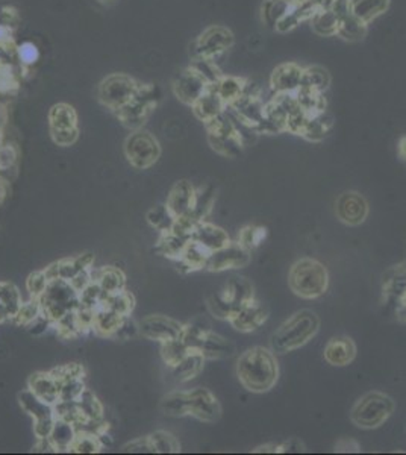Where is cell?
Segmentation results:
<instances>
[{
  "label": "cell",
  "instance_id": "obj_1",
  "mask_svg": "<svg viewBox=\"0 0 406 455\" xmlns=\"http://www.w3.org/2000/svg\"><path fill=\"white\" fill-rule=\"evenodd\" d=\"M236 376L244 389L252 393L272 390L279 379V363L269 347L254 346L236 361Z\"/></svg>",
  "mask_w": 406,
  "mask_h": 455
},
{
  "label": "cell",
  "instance_id": "obj_2",
  "mask_svg": "<svg viewBox=\"0 0 406 455\" xmlns=\"http://www.w3.org/2000/svg\"><path fill=\"white\" fill-rule=\"evenodd\" d=\"M320 318L312 310L297 311L274 331L270 340L272 351L287 354L301 349L317 336Z\"/></svg>",
  "mask_w": 406,
  "mask_h": 455
},
{
  "label": "cell",
  "instance_id": "obj_3",
  "mask_svg": "<svg viewBox=\"0 0 406 455\" xmlns=\"http://www.w3.org/2000/svg\"><path fill=\"white\" fill-rule=\"evenodd\" d=\"M288 285L296 296L302 299H317L323 296L329 287V272L323 263L305 256L291 265Z\"/></svg>",
  "mask_w": 406,
  "mask_h": 455
},
{
  "label": "cell",
  "instance_id": "obj_4",
  "mask_svg": "<svg viewBox=\"0 0 406 455\" xmlns=\"http://www.w3.org/2000/svg\"><path fill=\"white\" fill-rule=\"evenodd\" d=\"M394 408V401L388 394L382 392H370L364 394L361 399H358L354 408H352L350 421L358 428L374 429L389 419Z\"/></svg>",
  "mask_w": 406,
  "mask_h": 455
},
{
  "label": "cell",
  "instance_id": "obj_5",
  "mask_svg": "<svg viewBox=\"0 0 406 455\" xmlns=\"http://www.w3.org/2000/svg\"><path fill=\"white\" fill-rule=\"evenodd\" d=\"M255 299V290L250 281L244 276H232L223 290L210 299V310L219 318L227 321L235 310Z\"/></svg>",
  "mask_w": 406,
  "mask_h": 455
},
{
  "label": "cell",
  "instance_id": "obj_6",
  "mask_svg": "<svg viewBox=\"0 0 406 455\" xmlns=\"http://www.w3.org/2000/svg\"><path fill=\"white\" fill-rule=\"evenodd\" d=\"M40 302L43 314L55 323L68 311L79 307V293L74 290L70 281L52 279Z\"/></svg>",
  "mask_w": 406,
  "mask_h": 455
},
{
  "label": "cell",
  "instance_id": "obj_7",
  "mask_svg": "<svg viewBox=\"0 0 406 455\" xmlns=\"http://www.w3.org/2000/svg\"><path fill=\"white\" fill-rule=\"evenodd\" d=\"M369 202L358 192H344L335 202V214L344 225L359 226L369 217Z\"/></svg>",
  "mask_w": 406,
  "mask_h": 455
},
{
  "label": "cell",
  "instance_id": "obj_8",
  "mask_svg": "<svg viewBox=\"0 0 406 455\" xmlns=\"http://www.w3.org/2000/svg\"><path fill=\"white\" fill-rule=\"evenodd\" d=\"M252 261V252L241 246L238 241L229 243L216 252H212L206 263V269L211 272H225L232 269H241Z\"/></svg>",
  "mask_w": 406,
  "mask_h": 455
},
{
  "label": "cell",
  "instance_id": "obj_9",
  "mask_svg": "<svg viewBox=\"0 0 406 455\" xmlns=\"http://www.w3.org/2000/svg\"><path fill=\"white\" fill-rule=\"evenodd\" d=\"M267 318H269V308L254 299L235 310L227 322L240 332H254L267 322Z\"/></svg>",
  "mask_w": 406,
  "mask_h": 455
},
{
  "label": "cell",
  "instance_id": "obj_10",
  "mask_svg": "<svg viewBox=\"0 0 406 455\" xmlns=\"http://www.w3.org/2000/svg\"><path fill=\"white\" fill-rule=\"evenodd\" d=\"M183 326L178 321H173L165 316H149L140 323V332L144 337L150 340H158L161 343L164 341L179 338L183 332Z\"/></svg>",
  "mask_w": 406,
  "mask_h": 455
},
{
  "label": "cell",
  "instance_id": "obj_11",
  "mask_svg": "<svg viewBox=\"0 0 406 455\" xmlns=\"http://www.w3.org/2000/svg\"><path fill=\"white\" fill-rule=\"evenodd\" d=\"M191 405L190 414L202 422H217L221 417V405L219 399L208 389L190 390Z\"/></svg>",
  "mask_w": 406,
  "mask_h": 455
},
{
  "label": "cell",
  "instance_id": "obj_12",
  "mask_svg": "<svg viewBox=\"0 0 406 455\" xmlns=\"http://www.w3.org/2000/svg\"><path fill=\"white\" fill-rule=\"evenodd\" d=\"M303 72L305 68L294 63H287L276 67L270 81L273 93H296L302 85Z\"/></svg>",
  "mask_w": 406,
  "mask_h": 455
},
{
  "label": "cell",
  "instance_id": "obj_13",
  "mask_svg": "<svg viewBox=\"0 0 406 455\" xmlns=\"http://www.w3.org/2000/svg\"><path fill=\"white\" fill-rule=\"evenodd\" d=\"M323 356L331 366H336V367L349 366L356 356L355 341L346 336L334 337L329 340L327 345L325 346Z\"/></svg>",
  "mask_w": 406,
  "mask_h": 455
},
{
  "label": "cell",
  "instance_id": "obj_14",
  "mask_svg": "<svg viewBox=\"0 0 406 455\" xmlns=\"http://www.w3.org/2000/svg\"><path fill=\"white\" fill-rule=\"evenodd\" d=\"M191 240L197 241L199 245H202L206 250H210L211 254L231 243V239H229V235L223 228L205 222V220L196 225L193 235H191Z\"/></svg>",
  "mask_w": 406,
  "mask_h": 455
},
{
  "label": "cell",
  "instance_id": "obj_15",
  "mask_svg": "<svg viewBox=\"0 0 406 455\" xmlns=\"http://www.w3.org/2000/svg\"><path fill=\"white\" fill-rule=\"evenodd\" d=\"M196 188L190 184L188 181H181L176 184L170 194L167 197V207L173 212V216L178 219L182 216L191 214L194 205Z\"/></svg>",
  "mask_w": 406,
  "mask_h": 455
},
{
  "label": "cell",
  "instance_id": "obj_16",
  "mask_svg": "<svg viewBox=\"0 0 406 455\" xmlns=\"http://www.w3.org/2000/svg\"><path fill=\"white\" fill-rule=\"evenodd\" d=\"M128 155L129 159L136 167H149L153 161H156L159 155L158 144L150 140L149 136H134L128 143Z\"/></svg>",
  "mask_w": 406,
  "mask_h": 455
},
{
  "label": "cell",
  "instance_id": "obj_17",
  "mask_svg": "<svg viewBox=\"0 0 406 455\" xmlns=\"http://www.w3.org/2000/svg\"><path fill=\"white\" fill-rule=\"evenodd\" d=\"M29 389L44 402L55 405L59 401V381L53 374H35L29 378Z\"/></svg>",
  "mask_w": 406,
  "mask_h": 455
},
{
  "label": "cell",
  "instance_id": "obj_18",
  "mask_svg": "<svg viewBox=\"0 0 406 455\" xmlns=\"http://www.w3.org/2000/svg\"><path fill=\"white\" fill-rule=\"evenodd\" d=\"M203 354L199 349H190V352L174 367H172L173 378L178 383H187L201 374L203 370Z\"/></svg>",
  "mask_w": 406,
  "mask_h": 455
},
{
  "label": "cell",
  "instance_id": "obj_19",
  "mask_svg": "<svg viewBox=\"0 0 406 455\" xmlns=\"http://www.w3.org/2000/svg\"><path fill=\"white\" fill-rule=\"evenodd\" d=\"M205 356V360H220L227 358L234 354V345L227 338L219 336V334L212 331H206L202 345L199 347Z\"/></svg>",
  "mask_w": 406,
  "mask_h": 455
},
{
  "label": "cell",
  "instance_id": "obj_20",
  "mask_svg": "<svg viewBox=\"0 0 406 455\" xmlns=\"http://www.w3.org/2000/svg\"><path fill=\"white\" fill-rule=\"evenodd\" d=\"M76 436H78V428H76L74 423L64 421V419H58L57 417L49 438L57 452L58 451H72V446L74 443Z\"/></svg>",
  "mask_w": 406,
  "mask_h": 455
},
{
  "label": "cell",
  "instance_id": "obj_21",
  "mask_svg": "<svg viewBox=\"0 0 406 455\" xmlns=\"http://www.w3.org/2000/svg\"><path fill=\"white\" fill-rule=\"evenodd\" d=\"M19 401L21 408L25 410L29 416H32L34 421H40V419H45V417L55 416V408H53V405L38 398L30 389H26L19 393Z\"/></svg>",
  "mask_w": 406,
  "mask_h": 455
},
{
  "label": "cell",
  "instance_id": "obj_22",
  "mask_svg": "<svg viewBox=\"0 0 406 455\" xmlns=\"http://www.w3.org/2000/svg\"><path fill=\"white\" fill-rule=\"evenodd\" d=\"M90 273L93 283H97L101 285V288L106 294L116 293L125 288V275L117 267H103L99 270H94V267H91Z\"/></svg>",
  "mask_w": 406,
  "mask_h": 455
},
{
  "label": "cell",
  "instance_id": "obj_23",
  "mask_svg": "<svg viewBox=\"0 0 406 455\" xmlns=\"http://www.w3.org/2000/svg\"><path fill=\"white\" fill-rule=\"evenodd\" d=\"M210 255V250H206L202 245H199L197 241L190 240L182 256L176 261L181 265V269L185 267V272H193L199 269H206V263H208Z\"/></svg>",
  "mask_w": 406,
  "mask_h": 455
},
{
  "label": "cell",
  "instance_id": "obj_24",
  "mask_svg": "<svg viewBox=\"0 0 406 455\" xmlns=\"http://www.w3.org/2000/svg\"><path fill=\"white\" fill-rule=\"evenodd\" d=\"M388 5L389 0H350L352 14L367 25L384 14Z\"/></svg>",
  "mask_w": 406,
  "mask_h": 455
},
{
  "label": "cell",
  "instance_id": "obj_25",
  "mask_svg": "<svg viewBox=\"0 0 406 455\" xmlns=\"http://www.w3.org/2000/svg\"><path fill=\"white\" fill-rule=\"evenodd\" d=\"M225 101L220 97L217 91H211V93H205L196 101V112L197 116L205 121H211L217 119L220 114H223L225 110Z\"/></svg>",
  "mask_w": 406,
  "mask_h": 455
},
{
  "label": "cell",
  "instance_id": "obj_26",
  "mask_svg": "<svg viewBox=\"0 0 406 455\" xmlns=\"http://www.w3.org/2000/svg\"><path fill=\"white\" fill-rule=\"evenodd\" d=\"M121 317L116 311L111 310L110 307L105 305V302L102 305H99L94 311V323H93V330L102 336L111 337L114 331L117 330V326L121 321Z\"/></svg>",
  "mask_w": 406,
  "mask_h": 455
},
{
  "label": "cell",
  "instance_id": "obj_27",
  "mask_svg": "<svg viewBox=\"0 0 406 455\" xmlns=\"http://www.w3.org/2000/svg\"><path fill=\"white\" fill-rule=\"evenodd\" d=\"M190 405H191V398L190 392H172L161 401V410L167 416L173 417H182L190 414Z\"/></svg>",
  "mask_w": 406,
  "mask_h": 455
},
{
  "label": "cell",
  "instance_id": "obj_28",
  "mask_svg": "<svg viewBox=\"0 0 406 455\" xmlns=\"http://www.w3.org/2000/svg\"><path fill=\"white\" fill-rule=\"evenodd\" d=\"M190 240L191 239L182 237V235L176 234L173 231L163 232L158 241V250L163 255L172 258V260H179Z\"/></svg>",
  "mask_w": 406,
  "mask_h": 455
},
{
  "label": "cell",
  "instance_id": "obj_29",
  "mask_svg": "<svg viewBox=\"0 0 406 455\" xmlns=\"http://www.w3.org/2000/svg\"><path fill=\"white\" fill-rule=\"evenodd\" d=\"M332 126V119L327 116L326 111L316 114V116H309L306 121L302 136L309 141H321L326 136L327 131Z\"/></svg>",
  "mask_w": 406,
  "mask_h": 455
},
{
  "label": "cell",
  "instance_id": "obj_30",
  "mask_svg": "<svg viewBox=\"0 0 406 455\" xmlns=\"http://www.w3.org/2000/svg\"><path fill=\"white\" fill-rule=\"evenodd\" d=\"M336 35L346 41H359L367 35V23L361 21L354 14H349L338 21Z\"/></svg>",
  "mask_w": 406,
  "mask_h": 455
},
{
  "label": "cell",
  "instance_id": "obj_31",
  "mask_svg": "<svg viewBox=\"0 0 406 455\" xmlns=\"http://www.w3.org/2000/svg\"><path fill=\"white\" fill-rule=\"evenodd\" d=\"M214 202H216V190L212 187H202L196 190L194 205L191 210V216H193L197 222H202L211 212Z\"/></svg>",
  "mask_w": 406,
  "mask_h": 455
},
{
  "label": "cell",
  "instance_id": "obj_32",
  "mask_svg": "<svg viewBox=\"0 0 406 455\" xmlns=\"http://www.w3.org/2000/svg\"><path fill=\"white\" fill-rule=\"evenodd\" d=\"M190 352V347L185 345L181 337L179 338H173L164 341L163 346H161V355H163V360L167 364L168 367H174L183 356Z\"/></svg>",
  "mask_w": 406,
  "mask_h": 455
},
{
  "label": "cell",
  "instance_id": "obj_33",
  "mask_svg": "<svg viewBox=\"0 0 406 455\" xmlns=\"http://www.w3.org/2000/svg\"><path fill=\"white\" fill-rule=\"evenodd\" d=\"M329 83H331V78H329V73L323 67L314 65L305 68L301 87L312 88L316 91H320V93H325V90L329 87Z\"/></svg>",
  "mask_w": 406,
  "mask_h": 455
},
{
  "label": "cell",
  "instance_id": "obj_34",
  "mask_svg": "<svg viewBox=\"0 0 406 455\" xmlns=\"http://www.w3.org/2000/svg\"><path fill=\"white\" fill-rule=\"evenodd\" d=\"M210 140L212 148L217 152H220L221 155L226 156H236L241 154V150L244 148V144L238 139V135L232 134V135H210Z\"/></svg>",
  "mask_w": 406,
  "mask_h": 455
},
{
  "label": "cell",
  "instance_id": "obj_35",
  "mask_svg": "<svg viewBox=\"0 0 406 455\" xmlns=\"http://www.w3.org/2000/svg\"><path fill=\"white\" fill-rule=\"evenodd\" d=\"M148 222L150 226L155 228L156 231L161 234L172 231V228L174 226L176 217L173 216V212L168 210L167 205H158V207L152 208L148 212Z\"/></svg>",
  "mask_w": 406,
  "mask_h": 455
},
{
  "label": "cell",
  "instance_id": "obj_36",
  "mask_svg": "<svg viewBox=\"0 0 406 455\" xmlns=\"http://www.w3.org/2000/svg\"><path fill=\"white\" fill-rule=\"evenodd\" d=\"M312 29L316 30L318 35L323 37H332L336 35V29H338V19L331 10L317 11L311 19Z\"/></svg>",
  "mask_w": 406,
  "mask_h": 455
},
{
  "label": "cell",
  "instance_id": "obj_37",
  "mask_svg": "<svg viewBox=\"0 0 406 455\" xmlns=\"http://www.w3.org/2000/svg\"><path fill=\"white\" fill-rule=\"evenodd\" d=\"M78 405L81 408V413L83 416V419H85V422L102 421L103 407L90 390H85L82 393V396L78 401Z\"/></svg>",
  "mask_w": 406,
  "mask_h": 455
},
{
  "label": "cell",
  "instance_id": "obj_38",
  "mask_svg": "<svg viewBox=\"0 0 406 455\" xmlns=\"http://www.w3.org/2000/svg\"><path fill=\"white\" fill-rule=\"evenodd\" d=\"M267 228L263 226V225H247V226H244L243 230L240 231L238 234V241L241 246H244L246 249H249L250 252L254 249H256L259 245H261V243L265 240L267 237Z\"/></svg>",
  "mask_w": 406,
  "mask_h": 455
},
{
  "label": "cell",
  "instance_id": "obj_39",
  "mask_svg": "<svg viewBox=\"0 0 406 455\" xmlns=\"http://www.w3.org/2000/svg\"><path fill=\"white\" fill-rule=\"evenodd\" d=\"M291 10L287 0H265L263 5V20L269 28H276L279 20Z\"/></svg>",
  "mask_w": 406,
  "mask_h": 455
},
{
  "label": "cell",
  "instance_id": "obj_40",
  "mask_svg": "<svg viewBox=\"0 0 406 455\" xmlns=\"http://www.w3.org/2000/svg\"><path fill=\"white\" fill-rule=\"evenodd\" d=\"M153 452L158 454H176L181 451V445L173 434L167 431H156L149 437Z\"/></svg>",
  "mask_w": 406,
  "mask_h": 455
},
{
  "label": "cell",
  "instance_id": "obj_41",
  "mask_svg": "<svg viewBox=\"0 0 406 455\" xmlns=\"http://www.w3.org/2000/svg\"><path fill=\"white\" fill-rule=\"evenodd\" d=\"M105 305L116 311V313H119L120 316H129L135 305L134 296L123 288V290H120V292L106 294Z\"/></svg>",
  "mask_w": 406,
  "mask_h": 455
},
{
  "label": "cell",
  "instance_id": "obj_42",
  "mask_svg": "<svg viewBox=\"0 0 406 455\" xmlns=\"http://www.w3.org/2000/svg\"><path fill=\"white\" fill-rule=\"evenodd\" d=\"M103 447L101 438L96 432L91 431H78L72 451L76 454H96Z\"/></svg>",
  "mask_w": 406,
  "mask_h": 455
},
{
  "label": "cell",
  "instance_id": "obj_43",
  "mask_svg": "<svg viewBox=\"0 0 406 455\" xmlns=\"http://www.w3.org/2000/svg\"><path fill=\"white\" fill-rule=\"evenodd\" d=\"M85 384H83L82 376H70L65 378L59 383V401L65 402H78L85 392Z\"/></svg>",
  "mask_w": 406,
  "mask_h": 455
},
{
  "label": "cell",
  "instance_id": "obj_44",
  "mask_svg": "<svg viewBox=\"0 0 406 455\" xmlns=\"http://www.w3.org/2000/svg\"><path fill=\"white\" fill-rule=\"evenodd\" d=\"M244 85L246 82L238 78H225L219 82V88L216 90L223 99L226 105L234 103L236 99H240L244 93Z\"/></svg>",
  "mask_w": 406,
  "mask_h": 455
},
{
  "label": "cell",
  "instance_id": "obj_45",
  "mask_svg": "<svg viewBox=\"0 0 406 455\" xmlns=\"http://www.w3.org/2000/svg\"><path fill=\"white\" fill-rule=\"evenodd\" d=\"M0 302L3 303V307L8 310L10 317L12 318L17 314V311L23 303L19 288L11 283H0Z\"/></svg>",
  "mask_w": 406,
  "mask_h": 455
},
{
  "label": "cell",
  "instance_id": "obj_46",
  "mask_svg": "<svg viewBox=\"0 0 406 455\" xmlns=\"http://www.w3.org/2000/svg\"><path fill=\"white\" fill-rule=\"evenodd\" d=\"M41 313H43V311H41V302H40V299L32 298L29 302L21 303V307L19 308L17 314H15L12 318L19 325L28 326L30 322H34L35 318L38 316H40Z\"/></svg>",
  "mask_w": 406,
  "mask_h": 455
},
{
  "label": "cell",
  "instance_id": "obj_47",
  "mask_svg": "<svg viewBox=\"0 0 406 455\" xmlns=\"http://www.w3.org/2000/svg\"><path fill=\"white\" fill-rule=\"evenodd\" d=\"M50 283V279L45 275L44 270H38L30 273L28 281H26V288L30 294V298H35V299H40L41 296L44 294L45 288H48Z\"/></svg>",
  "mask_w": 406,
  "mask_h": 455
},
{
  "label": "cell",
  "instance_id": "obj_48",
  "mask_svg": "<svg viewBox=\"0 0 406 455\" xmlns=\"http://www.w3.org/2000/svg\"><path fill=\"white\" fill-rule=\"evenodd\" d=\"M206 40H208L206 50L214 53L227 49L232 44V35L225 29H212L210 30V37H206Z\"/></svg>",
  "mask_w": 406,
  "mask_h": 455
},
{
  "label": "cell",
  "instance_id": "obj_49",
  "mask_svg": "<svg viewBox=\"0 0 406 455\" xmlns=\"http://www.w3.org/2000/svg\"><path fill=\"white\" fill-rule=\"evenodd\" d=\"M55 325L58 326V331L61 336H64V337H74L82 332L78 316H76V310L68 311V313H65L63 317H61L58 322H55Z\"/></svg>",
  "mask_w": 406,
  "mask_h": 455
},
{
  "label": "cell",
  "instance_id": "obj_50",
  "mask_svg": "<svg viewBox=\"0 0 406 455\" xmlns=\"http://www.w3.org/2000/svg\"><path fill=\"white\" fill-rule=\"evenodd\" d=\"M138 332H140V323H136L131 316H123L117 326V330L114 331L111 337L119 340H129L135 337Z\"/></svg>",
  "mask_w": 406,
  "mask_h": 455
},
{
  "label": "cell",
  "instance_id": "obj_51",
  "mask_svg": "<svg viewBox=\"0 0 406 455\" xmlns=\"http://www.w3.org/2000/svg\"><path fill=\"white\" fill-rule=\"evenodd\" d=\"M52 325H55L53 323L50 318L48 316H44L43 313L38 316L34 322H30L26 328L29 330L30 334H34V336H41V334H44L45 331H48Z\"/></svg>",
  "mask_w": 406,
  "mask_h": 455
},
{
  "label": "cell",
  "instance_id": "obj_52",
  "mask_svg": "<svg viewBox=\"0 0 406 455\" xmlns=\"http://www.w3.org/2000/svg\"><path fill=\"white\" fill-rule=\"evenodd\" d=\"M57 417H45V419H40V421H35L34 425V432L37 438H48L52 432L53 428V423H55Z\"/></svg>",
  "mask_w": 406,
  "mask_h": 455
},
{
  "label": "cell",
  "instance_id": "obj_53",
  "mask_svg": "<svg viewBox=\"0 0 406 455\" xmlns=\"http://www.w3.org/2000/svg\"><path fill=\"white\" fill-rule=\"evenodd\" d=\"M123 452H132V454H148V452H153L152 449V445H150V440L148 438H138L134 440V442L128 443L126 446H123Z\"/></svg>",
  "mask_w": 406,
  "mask_h": 455
},
{
  "label": "cell",
  "instance_id": "obj_54",
  "mask_svg": "<svg viewBox=\"0 0 406 455\" xmlns=\"http://www.w3.org/2000/svg\"><path fill=\"white\" fill-rule=\"evenodd\" d=\"M331 11L336 15L338 21L344 17H347L349 14H352L350 0H334V3L331 6Z\"/></svg>",
  "mask_w": 406,
  "mask_h": 455
},
{
  "label": "cell",
  "instance_id": "obj_55",
  "mask_svg": "<svg viewBox=\"0 0 406 455\" xmlns=\"http://www.w3.org/2000/svg\"><path fill=\"white\" fill-rule=\"evenodd\" d=\"M20 58L26 63H35L38 58V50L34 44L26 43L20 48Z\"/></svg>",
  "mask_w": 406,
  "mask_h": 455
},
{
  "label": "cell",
  "instance_id": "obj_56",
  "mask_svg": "<svg viewBox=\"0 0 406 455\" xmlns=\"http://www.w3.org/2000/svg\"><path fill=\"white\" fill-rule=\"evenodd\" d=\"M93 261H94V256L91 254H83L79 255L78 258H74V263L78 265L79 270H87L90 267H93Z\"/></svg>",
  "mask_w": 406,
  "mask_h": 455
},
{
  "label": "cell",
  "instance_id": "obj_57",
  "mask_svg": "<svg viewBox=\"0 0 406 455\" xmlns=\"http://www.w3.org/2000/svg\"><path fill=\"white\" fill-rule=\"evenodd\" d=\"M254 452H279V445L270 443V445H264V446H258Z\"/></svg>",
  "mask_w": 406,
  "mask_h": 455
},
{
  "label": "cell",
  "instance_id": "obj_58",
  "mask_svg": "<svg viewBox=\"0 0 406 455\" xmlns=\"http://www.w3.org/2000/svg\"><path fill=\"white\" fill-rule=\"evenodd\" d=\"M399 155L406 159V135L402 136L400 141H399Z\"/></svg>",
  "mask_w": 406,
  "mask_h": 455
},
{
  "label": "cell",
  "instance_id": "obj_59",
  "mask_svg": "<svg viewBox=\"0 0 406 455\" xmlns=\"http://www.w3.org/2000/svg\"><path fill=\"white\" fill-rule=\"evenodd\" d=\"M6 318H11L10 313H8V310L3 307V303L0 302V323H3Z\"/></svg>",
  "mask_w": 406,
  "mask_h": 455
},
{
  "label": "cell",
  "instance_id": "obj_60",
  "mask_svg": "<svg viewBox=\"0 0 406 455\" xmlns=\"http://www.w3.org/2000/svg\"><path fill=\"white\" fill-rule=\"evenodd\" d=\"M287 2H288L291 6H297V5H302V3H305L306 0H287Z\"/></svg>",
  "mask_w": 406,
  "mask_h": 455
},
{
  "label": "cell",
  "instance_id": "obj_61",
  "mask_svg": "<svg viewBox=\"0 0 406 455\" xmlns=\"http://www.w3.org/2000/svg\"><path fill=\"white\" fill-rule=\"evenodd\" d=\"M3 197H5V188L2 187V184H0V202L3 201Z\"/></svg>",
  "mask_w": 406,
  "mask_h": 455
}]
</instances>
